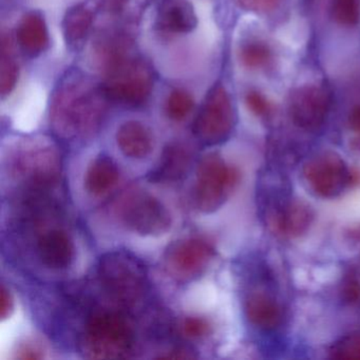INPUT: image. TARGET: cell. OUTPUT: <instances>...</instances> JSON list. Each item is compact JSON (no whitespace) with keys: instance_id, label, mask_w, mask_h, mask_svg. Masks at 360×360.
<instances>
[{"instance_id":"13","label":"cell","mask_w":360,"mask_h":360,"mask_svg":"<svg viewBox=\"0 0 360 360\" xmlns=\"http://www.w3.org/2000/svg\"><path fill=\"white\" fill-rule=\"evenodd\" d=\"M195 8L188 0H163L157 14V24L161 30L172 34H185L197 27Z\"/></svg>"},{"instance_id":"24","label":"cell","mask_w":360,"mask_h":360,"mask_svg":"<svg viewBox=\"0 0 360 360\" xmlns=\"http://www.w3.org/2000/svg\"><path fill=\"white\" fill-rule=\"evenodd\" d=\"M332 357L339 359H360V335H351L341 339L330 349Z\"/></svg>"},{"instance_id":"30","label":"cell","mask_w":360,"mask_h":360,"mask_svg":"<svg viewBox=\"0 0 360 360\" xmlns=\"http://www.w3.org/2000/svg\"><path fill=\"white\" fill-rule=\"evenodd\" d=\"M349 128L360 136V106L352 109L349 115Z\"/></svg>"},{"instance_id":"12","label":"cell","mask_w":360,"mask_h":360,"mask_svg":"<svg viewBox=\"0 0 360 360\" xmlns=\"http://www.w3.org/2000/svg\"><path fill=\"white\" fill-rule=\"evenodd\" d=\"M37 254L43 264L49 269H68L75 258V245L67 233L53 229L39 238Z\"/></svg>"},{"instance_id":"14","label":"cell","mask_w":360,"mask_h":360,"mask_svg":"<svg viewBox=\"0 0 360 360\" xmlns=\"http://www.w3.org/2000/svg\"><path fill=\"white\" fill-rule=\"evenodd\" d=\"M191 164L189 149L180 143H172L164 148L157 167L148 174V179L155 183L176 182L186 176Z\"/></svg>"},{"instance_id":"21","label":"cell","mask_w":360,"mask_h":360,"mask_svg":"<svg viewBox=\"0 0 360 360\" xmlns=\"http://www.w3.org/2000/svg\"><path fill=\"white\" fill-rule=\"evenodd\" d=\"M18 79V66L12 58L9 39H1V58H0V94L5 96L11 94Z\"/></svg>"},{"instance_id":"9","label":"cell","mask_w":360,"mask_h":360,"mask_svg":"<svg viewBox=\"0 0 360 360\" xmlns=\"http://www.w3.org/2000/svg\"><path fill=\"white\" fill-rule=\"evenodd\" d=\"M122 218L130 231L150 237L164 235L172 225L167 208L157 198L147 193L129 200L122 212Z\"/></svg>"},{"instance_id":"23","label":"cell","mask_w":360,"mask_h":360,"mask_svg":"<svg viewBox=\"0 0 360 360\" xmlns=\"http://www.w3.org/2000/svg\"><path fill=\"white\" fill-rule=\"evenodd\" d=\"M332 14L341 26H356L360 20V0H332Z\"/></svg>"},{"instance_id":"26","label":"cell","mask_w":360,"mask_h":360,"mask_svg":"<svg viewBox=\"0 0 360 360\" xmlns=\"http://www.w3.org/2000/svg\"><path fill=\"white\" fill-rule=\"evenodd\" d=\"M182 332L189 338H200L210 332V324L203 318H185L182 322Z\"/></svg>"},{"instance_id":"20","label":"cell","mask_w":360,"mask_h":360,"mask_svg":"<svg viewBox=\"0 0 360 360\" xmlns=\"http://www.w3.org/2000/svg\"><path fill=\"white\" fill-rule=\"evenodd\" d=\"M240 62L250 70L264 69L273 60V52L266 44L262 41H250L244 44L239 52Z\"/></svg>"},{"instance_id":"28","label":"cell","mask_w":360,"mask_h":360,"mask_svg":"<svg viewBox=\"0 0 360 360\" xmlns=\"http://www.w3.org/2000/svg\"><path fill=\"white\" fill-rule=\"evenodd\" d=\"M342 299L349 304L358 303L360 301V282L356 278H349L342 284L341 290Z\"/></svg>"},{"instance_id":"17","label":"cell","mask_w":360,"mask_h":360,"mask_svg":"<svg viewBox=\"0 0 360 360\" xmlns=\"http://www.w3.org/2000/svg\"><path fill=\"white\" fill-rule=\"evenodd\" d=\"M18 39L22 49L30 56H37L45 51L49 37L44 18L37 13L27 14L18 27Z\"/></svg>"},{"instance_id":"18","label":"cell","mask_w":360,"mask_h":360,"mask_svg":"<svg viewBox=\"0 0 360 360\" xmlns=\"http://www.w3.org/2000/svg\"><path fill=\"white\" fill-rule=\"evenodd\" d=\"M119 178L117 164L111 158L101 155L88 167L85 176L86 189L92 195H103L117 184Z\"/></svg>"},{"instance_id":"7","label":"cell","mask_w":360,"mask_h":360,"mask_svg":"<svg viewBox=\"0 0 360 360\" xmlns=\"http://www.w3.org/2000/svg\"><path fill=\"white\" fill-rule=\"evenodd\" d=\"M303 176L316 195L326 199L340 195L353 179L345 162L333 153H322L307 162Z\"/></svg>"},{"instance_id":"15","label":"cell","mask_w":360,"mask_h":360,"mask_svg":"<svg viewBox=\"0 0 360 360\" xmlns=\"http://www.w3.org/2000/svg\"><path fill=\"white\" fill-rule=\"evenodd\" d=\"M245 314L250 323L264 330H275L283 320V311L279 303L273 297L260 292L248 297Z\"/></svg>"},{"instance_id":"19","label":"cell","mask_w":360,"mask_h":360,"mask_svg":"<svg viewBox=\"0 0 360 360\" xmlns=\"http://www.w3.org/2000/svg\"><path fill=\"white\" fill-rule=\"evenodd\" d=\"M94 14L83 5L68 10L63 20V33L67 45H81L91 30Z\"/></svg>"},{"instance_id":"31","label":"cell","mask_w":360,"mask_h":360,"mask_svg":"<svg viewBox=\"0 0 360 360\" xmlns=\"http://www.w3.org/2000/svg\"><path fill=\"white\" fill-rule=\"evenodd\" d=\"M43 357L41 352L37 351V349H33V347H25L22 351H20V355L18 356V358L20 359H41Z\"/></svg>"},{"instance_id":"10","label":"cell","mask_w":360,"mask_h":360,"mask_svg":"<svg viewBox=\"0 0 360 360\" xmlns=\"http://www.w3.org/2000/svg\"><path fill=\"white\" fill-rule=\"evenodd\" d=\"M214 248L198 238L176 242L168 250L167 265L174 275L193 277L203 271L214 256Z\"/></svg>"},{"instance_id":"2","label":"cell","mask_w":360,"mask_h":360,"mask_svg":"<svg viewBox=\"0 0 360 360\" xmlns=\"http://www.w3.org/2000/svg\"><path fill=\"white\" fill-rule=\"evenodd\" d=\"M129 320L117 311H96L88 318L82 337V351L89 358L126 357L134 347Z\"/></svg>"},{"instance_id":"27","label":"cell","mask_w":360,"mask_h":360,"mask_svg":"<svg viewBox=\"0 0 360 360\" xmlns=\"http://www.w3.org/2000/svg\"><path fill=\"white\" fill-rule=\"evenodd\" d=\"M238 1L244 9L259 12V13L271 11L281 3V0H238Z\"/></svg>"},{"instance_id":"8","label":"cell","mask_w":360,"mask_h":360,"mask_svg":"<svg viewBox=\"0 0 360 360\" xmlns=\"http://www.w3.org/2000/svg\"><path fill=\"white\" fill-rule=\"evenodd\" d=\"M330 108V94L320 86H301L292 90L288 96L290 121L307 131L319 129L326 122Z\"/></svg>"},{"instance_id":"1","label":"cell","mask_w":360,"mask_h":360,"mask_svg":"<svg viewBox=\"0 0 360 360\" xmlns=\"http://www.w3.org/2000/svg\"><path fill=\"white\" fill-rule=\"evenodd\" d=\"M106 100L103 87L94 85L82 73H68L54 94L52 123L64 134L94 131L104 115Z\"/></svg>"},{"instance_id":"6","label":"cell","mask_w":360,"mask_h":360,"mask_svg":"<svg viewBox=\"0 0 360 360\" xmlns=\"http://www.w3.org/2000/svg\"><path fill=\"white\" fill-rule=\"evenodd\" d=\"M235 113L226 89L221 84L208 92L197 119L193 134L206 145L225 142L233 131Z\"/></svg>"},{"instance_id":"16","label":"cell","mask_w":360,"mask_h":360,"mask_svg":"<svg viewBox=\"0 0 360 360\" xmlns=\"http://www.w3.org/2000/svg\"><path fill=\"white\" fill-rule=\"evenodd\" d=\"M117 142L122 153L132 159L146 158L153 147V136L148 128L136 121L127 122L119 128Z\"/></svg>"},{"instance_id":"11","label":"cell","mask_w":360,"mask_h":360,"mask_svg":"<svg viewBox=\"0 0 360 360\" xmlns=\"http://www.w3.org/2000/svg\"><path fill=\"white\" fill-rule=\"evenodd\" d=\"M314 212L307 203L290 200L276 206L269 216V224L274 231L284 237H299L311 226Z\"/></svg>"},{"instance_id":"29","label":"cell","mask_w":360,"mask_h":360,"mask_svg":"<svg viewBox=\"0 0 360 360\" xmlns=\"http://www.w3.org/2000/svg\"><path fill=\"white\" fill-rule=\"evenodd\" d=\"M14 301L10 294L9 290L5 285L1 288V318L7 319L13 313Z\"/></svg>"},{"instance_id":"22","label":"cell","mask_w":360,"mask_h":360,"mask_svg":"<svg viewBox=\"0 0 360 360\" xmlns=\"http://www.w3.org/2000/svg\"><path fill=\"white\" fill-rule=\"evenodd\" d=\"M195 101L193 96L182 89L174 90L166 102V113L174 121H182L193 110Z\"/></svg>"},{"instance_id":"3","label":"cell","mask_w":360,"mask_h":360,"mask_svg":"<svg viewBox=\"0 0 360 360\" xmlns=\"http://www.w3.org/2000/svg\"><path fill=\"white\" fill-rule=\"evenodd\" d=\"M101 285L111 298L124 305L132 304L142 296L146 286V269L129 252L105 255L98 269Z\"/></svg>"},{"instance_id":"4","label":"cell","mask_w":360,"mask_h":360,"mask_svg":"<svg viewBox=\"0 0 360 360\" xmlns=\"http://www.w3.org/2000/svg\"><path fill=\"white\" fill-rule=\"evenodd\" d=\"M239 179L237 168L225 163L220 155L217 153L205 155L198 166L197 181L193 188L195 207L206 214L219 210Z\"/></svg>"},{"instance_id":"25","label":"cell","mask_w":360,"mask_h":360,"mask_svg":"<svg viewBox=\"0 0 360 360\" xmlns=\"http://www.w3.org/2000/svg\"><path fill=\"white\" fill-rule=\"evenodd\" d=\"M245 104L248 110L257 117H267L271 112L269 101L258 91H250L245 96Z\"/></svg>"},{"instance_id":"5","label":"cell","mask_w":360,"mask_h":360,"mask_svg":"<svg viewBox=\"0 0 360 360\" xmlns=\"http://www.w3.org/2000/svg\"><path fill=\"white\" fill-rule=\"evenodd\" d=\"M106 77L102 87L108 100L129 106H140L150 96L153 75L141 60L130 58L106 73Z\"/></svg>"}]
</instances>
